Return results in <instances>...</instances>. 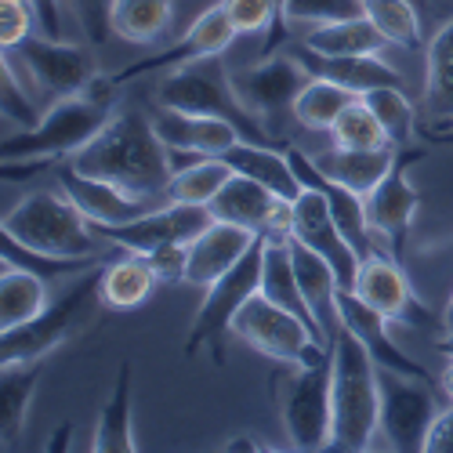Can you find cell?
I'll use <instances>...</instances> for the list:
<instances>
[{"mask_svg":"<svg viewBox=\"0 0 453 453\" xmlns=\"http://www.w3.org/2000/svg\"><path fill=\"white\" fill-rule=\"evenodd\" d=\"M69 164L91 178L112 181L149 200L167 196L174 178L171 149L157 134L153 117H145L138 109H117L112 120L98 131V138H91Z\"/></svg>","mask_w":453,"mask_h":453,"instance_id":"cell-1","label":"cell"},{"mask_svg":"<svg viewBox=\"0 0 453 453\" xmlns=\"http://www.w3.org/2000/svg\"><path fill=\"white\" fill-rule=\"evenodd\" d=\"M117 105L95 102L91 95L77 98H58L51 109H44V117L33 127H22L19 134H4L0 142V157H4V181L15 178H33L44 167H58L62 160H73L81 149L98 138V131L112 120Z\"/></svg>","mask_w":453,"mask_h":453,"instance_id":"cell-2","label":"cell"},{"mask_svg":"<svg viewBox=\"0 0 453 453\" xmlns=\"http://www.w3.org/2000/svg\"><path fill=\"white\" fill-rule=\"evenodd\" d=\"M334 363V432L330 449L363 453L373 446V435L381 432V366L363 349V342L337 326L330 342Z\"/></svg>","mask_w":453,"mask_h":453,"instance_id":"cell-3","label":"cell"},{"mask_svg":"<svg viewBox=\"0 0 453 453\" xmlns=\"http://www.w3.org/2000/svg\"><path fill=\"white\" fill-rule=\"evenodd\" d=\"M0 233L33 247L62 257H91L98 254V243H105L88 214L73 203L62 188H36V193L22 196L0 221Z\"/></svg>","mask_w":453,"mask_h":453,"instance_id":"cell-4","label":"cell"},{"mask_svg":"<svg viewBox=\"0 0 453 453\" xmlns=\"http://www.w3.org/2000/svg\"><path fill=\"white\" fill-rule=\"evenodd\" d=\"M102 265L88 269L84 276L73 280L55 301H48V309L36 319H29V323H22L15 330H0V366L48 359L58 345H65L69 337L88 323V312L95 305H102V297H98Z\"/></svg>","mask_w":453,"mask_h":453,"instance_id":"cell-5","label":"cell"},{"mask_svg":"<svg viewBox=\"0 0 453 453\" xmlns=\"http://www.w3.org/2000/svg\"><path fill=\"white\" fill-rule=\"evenodd\" d=\"M157 95H160V105H167V109L196 112V117H221V120L236 124L247 142L265 145V138H273L265 131V124H261L254 112L240 102L236 84H233V73L221 65V55L188 62V65L167 73Z\"/></svg>","mask_w":453,"mask_h":453,"instance_id":"cell-6","label":"cell"},{"mask_svg":"<svg viewBox=\"0 0 453 453\" xmlns=\"http://www.w3.org/2000/svg\"><path fill=\"white\" fill-rule=\"evenodd\" d=\"M280 418L294 449H330L334 432V363L294 366L280 381Z\"/></svg>","mask_w":453,"mask_h":453,"instance_id":"cell-7","label":"cell"},{"mask_svg":"<svg viewBox=\"0 0 453 453\" xmlns=\"http://www.w3.org/2000/svg\"><path fill=\"white\" fill-rule=\"evenodd\" d=\"M233 334L240 342H247L254 352L269 356L276 363H287V366H305V363H319L330 356V345L319 342L305 319L294 316L290 309H280L261 290L236 312Z\"/></svg>","mask_w":453,"mask_h":453,"instance_id":"cell-8","label":"cell"},{"mask_svg":"<svg viewBox=\"0 0 453 453\" xmlns=\"http://www.w3.org/2000/svg\"><path fill=\"white\" fill-rule=\"evenodd\" d=\"M265 243L269 236H257L250 250L236 265L207 287V297L200 301V312L193 319V330L185 337V352L196 356L203 345H214V356L221 363V337L233 334V319L247 301L261 290V269H265Z\"/></svg>","mask_w":453,"mask_h":453,"instance_id":"cell-9","label":"cell"},{"mask_svg":"<svg viewBox=\"0 0 453 453\" xmlns=\"http://www.w3.org/2000/svg\"><path fill=\"white\" fill-rule=\"evenodd\" d=\"M309 77L312 73L305 69V62H301L294 51L290 55L283 51V55H265L257 65L233 73V84H236L240 102L265 124V131L273 138H280L276 120L283 112H294V98L309 84Z\"/></svg>","mask_w":453,"mask_h":453,"instance_id":"cell-10","label":"cell"},{"mask_svg":"<svg viewBox=\"0 0 453 453\" xmlns=\"http://www.w3.org/2000/svg\"><path fill=\"white\" fill-rule=\"evenodd\" d=\"M214 221L211 207L203 203H160L157 211H149L134 221H124V225H95V233L120 247V250H134V254H153L160 247H171V243H193L207 225Z\"/></svg>","mask_w":453,"mask_h":453,"instance_id":"cell-11","label":"cell"},{"mask_svg":"<svg viewBox=\"0 0 453 453\" xmlns=\"http://www.w3.org/2000/svg\"><path fill=\"white\" fill-rule=\"evenodd\" d=\"M439 418L428 381L381 370V435L392 449L418 453L428 442V432Z\"/></svg>","mask_w":453,"mask_h":453,"instance_id":"cell-12","label":"cell"},{"mask_svg":"<svg viewBox=\"0 0 453 453\" xmlns=\"http://www.w3.org/2000/svg\"><path fill=\"white\" fill-rule=\"evenodd\" d=\"M19 55L36 91L55 102L84 95L98 77L95 55L84 44H65V41H55V36H26L19 44Z\"/></svg>","mask_w":453,"mask_h":453,"instance_id":"cell-13","label":"cell"},{"mask_svg":"<svg viewBox=\"0 0 453 453\" xmlns=\"http://www.w3.org/2000/svg\"><path fill=\"white\" fill-rule=\"evenodd\" d=\"M211 214L218 221L240 225V229L254 236H290L294 203L247 174H233L221 193L211 200Z\"/></svg>","mask_w":453,"mask_h":453,"instance_id":"cell-14","label":"cell"},{"mask_svg":"<svg viewBox=\"0 0 453 453\" xmlns=\"http://www.w3.org/2000/svg\"><path fill=\"white\" fill-rule=\"evenodd\" d=\"M233 41H236V26H233L229 12H225V4H214V8L200 12L196 22L188 26L171 48L149 55V58L131 62L124 73H112V84L120 88V84H127V81H134V77H145V73H157V69L174 73V69H181V65H188V62L221 55Z\"/></svg>","mask_w":453,"mask_h":453,"instance_id":"cell-15","label":"cell"},{"mask_svg":"<svg viewBox=\"0 0 453 453\" xmlns=\"http://www.w3.org/2000/svg\"><path fill=\"white\" fill-rule=\"evenodd\" d=\"M290 236H297L305 247H312L316 254H323L337 280H342L345 290L356 287V276H359V265H363V257L359 250L349 243V236L342 233V225H337L330 203L323 193H316V188L305 185V193H301L294 200V218H290Z\"/></svg>","mask_w":453,"mask_h":453,"instance_id":"cell-16","label":"cell"},{"mask_svg":"<svg viewBox=\"0 0 453 453\" xmlns=\"http://www.w3.org/2000/svg\"><path fill=\"white\" fill-rule=\"evenodd\" d=\"M352 290L366 301L370 309L381 312L388 323H403V326H413V330H425V326L435 323V316L418 297V290L410 287L403 265L392 261V257H381V254L363 257Z\"/></svg>","mask_w":453,"mask_h":453,"instance_id":"cell-17","label":"cell"},{"mask_svg":"<svg viewBox=\"0 0 453 453\" xmlns=\"http://www.w3.org/2000/svg\"><path fill=\"white\" fill-rule=\"evenodd\" d=\"M418 160H421V153H399V160L385 174V181L366 196V225H370V233L385 236L392 254H403V247L410 240V229H413V218H418V207H421L418 185H413L410 174H406Z\"/></svg>","mask_w":453,"mask_h":453,"instance_id":"cell-18","label":"cell"},{"mask_svg":"<svg viewBox=\"0 0 453 453\" xmlns=\"http://www.w3.org/2000/svg\"><path fill=\"white\" fill-rule=\"evenodd\" d=\"M58 185H62V193L88 214L91 225H124V221H134V218L160 207V200L134 196L120 185L77 171L73 164H58Z\"/></svg>","mask_w":453,"mask_h":453,"instance_id":"cell-19","label":"cell"},{"mask_svg":"<svg viewBox=\"0 0 453 453\" xmlns=\"http://www.w3.org/2000/svg\"><path fill=\"white\" fill-rule=\"evenodd\" d=\"M337 319H342V326H349L363 349L373 356V363L381 366V370H395V373H406V377H421V381H432V373L421 366V363H413L392 337H388V319L370 309L366 301L356 294V290H337Z\"/></svg>","mask_w":453,"mask_h":453,"instance_id":"cell-20","label":"cell"},{"mask_svg":"<svg viewBox=\"0 0 453 453\" xmlns=\"http://www.w3.org/2000/svg\"><path fill=\"white\" fill-rule=\"evenodd\" d=\"M257 236L240 229V225H229V221H211L207 229L188 243V269H185V283L193 287H211L214 280H221L229 273L236 261L250 250Z\"/></svg>","mask_w":453,"mask_h":453,"instance_id":"cell-21","label":"cell"},{"mask_svg":"<svg viewBox=\"0 0 453 453\" xmlns=\"http://www.w3.org/2000/svg\"><path fill=\"white\" fill-rule=\"evenodd\" d=\"M153 124L167 149H188V153H203V157H218L243 138L236 124L221 117H196V112H181L167 105L153 112Z\"/></svg>","mask_w":453,"mask_h":453,"instance_id":"cell-22","label":"cell"},{"mask_svg":"<svg viewBox=\"0 0 453 453\" xmlns=\"http://www.w3.org/2000/svg\"><path fill=\"white\" fill-rule=\"evenodd\" d=\"M290 257H294V273H297L301 294H305L319 330L326 334V342H334L337 326H342V319H337V290H342V280H337L334 265L323 254L305 247L297 236H290Z\"/></svg>","mask_w":453,"mask_h":453,"instance_id":"cell-23","label":"cell"},{"mask_svg":"<svg viewBox=\"0 0 453 453\" xmlns=\"http://www.w3.org/2000/svg\"><path fill=\"white\" fill-rule=\"evenodd\" d=\"M301 62H305V69L312 73V77H326V81H337L352 88L356 95H366L373 88H403V77L381 58V55H319L305 44H297L294 51Z\"/></svg>","mask_w":453,"mask_h":453,"instance_id":"cell-24","label":"cell"},{"mask_svg":"<svg viewBox=\"0 0 453 453\" xmlns=\"http://www.w3.org/2000/svg\"><path fill=\"white\" fill-rule=\"evenodd\" d=\"M225 164L233 167V174H247L261 185H269L273 193H280L283 200H297L301 193H305V185H301L294 164L287 153H280V149H269V145H261V142H247L240 138L236 145H229L225 153H218Z\"/></svg>","mask_w":453,"mask_h":453,"instance_id":"cell-25","label":"cell"},{"mask_svg":"<svg viewBox=\"0 0 453 453\" xmlns=\"http://www.w3.org/2000/svg\"><path fill=\"white\" fill-rule=\"evenodd\" d=\"M312 160H316V167L326 178H334L337 185L352 188V193H359L366 200L373 188L385 181V174L395 167L399 153H395L392 145L388 149H337L334 145L330 153H319Z\"/></svg>","mask_w":453,"mask_h":453,"instance_id":"cell-26","label":"cell"},{"mask_svg":"<svg viewBox=\"0 0 453 453\" xmlns=\"http://www.w3.org/2000/svg\"><path fill=\"white\" fill-rule=\"evenodd\" d=\"M425 112L428 127H453V15L425 44Z\"/></svg>","mask_w":453,"mask_h":453,"instance_id":"cell-27","label":"cell"},{"mask_svg":"<svg viewBox=\"0 0 453 453\" xmlns=\"http://www.w3.org/2000/svg\"><path fill=\"white\" fill-rule=\"evenodd\" d=\"M157 273L149 265L145 254L127 250L117 261H105L102 265V283H98V297L105 309H138L142 301H149L157 287Z\"/></svg>","mask_w":453,"mask_h":453,"instance_id":"cell-28","label":"cell"},{"mask_svg":"<svg viewBox=\"0 0 453 453\" xmlns=\"http://www.w3.org/2000/svg\"><path fill=\"white\" fill-rule=\"evenodd\" d=\"M41 373H44V359L0 366V442H4V449H12L19 442V432L26 428L29 399L36 385H41Z\"/></svg>","mask_w":453,"mask_h":453,"instance_id":"cell-29","label":"cell"},{"mask_svg":"<svg viewBox=\"0 0 453 453\" xmlns=\"http://www.w3.org/2000/svg\"><path fill=\"white\" fill-rule=\"evenodd\" d=\"M48 280L4 261L0 273V330H15L48 309Z\"/></svg>","mask_w":453,"mask_h":453,"instance_id":"cell-30","label":"cell"},{"mask_svg":"<svg viewBox=\"0 0 453 453\" xmlns=\"http://www.w3.org/2000/svg\"><path fill=\"white\" fill-rule=\"evenodd\" d=\"M95 453H131L134 446V421H131V363H120L112 392L98 413V428L91 439Z\"/></svg>","mask_w":453,"mask_h":453,"instance_id":"cell-31","label":"cell"},{"mask_svg":"<svg viewBox=\"0 0 453 453\" xmlns=\"http://www.w3.org/2000/svg\"><path fill=\"white\" fill-rule=\"evenodd\" d=\"M301 44L319 55H381L388 48V36L366 15H359V19L330 22V26H312Z\"/></svg>","mask_w":453,"mask_h":453,"instance_id":"cell-32","label":"cell"},{"mask_svg":"<svg viewBox=\"0 0 453 453\" xmlns=\"http://www.w3.org/2000/svg\"><path fill=\"white\" fill-rule=\"evenodd\" d=\"M363 95H356L352 88L326 81V77H309V84L301 88V95L294 98V112L290 117L305 127V131H330L337 124V117Z\"/></svg>","mask_w":453,"mask_h":453,"instance_id":"cell-33","label":"cell"},{"mask_svg":"<svg viewBox=\"0 0 453 453\" xmlns=\"http://www.w3.org/2000/svg\"><path fill=\"white\" fill-rule=\"evenodd\" d=\"M174 22V0H117L112 33L127 44H157Z\"/></svg>","mask_w":453,"mask_h":453,"instance_id":"cell-34","label":"cell"},{"mask_svg":"<svg viewBox=\"0 0 453 453\" xmlns=\"http://www.w3.org/2000/svg\"><path fill=\"white\" fill-rule=\"evenodd\" d=\"M366 19L388 36V44H399L406 51L425 48V29H421V8L413 0H363Z\"/></svg>","mask_w":453,"mask_h":453,"instance_id":"cell-35","label":"cell"},{"mask_svg":"<svg viewBox=\"0 0 453 453\" xmlns=\"http://www.w3.org/2000/svg\"><path fill=\"white\" fill-rule=\"evenodd\" d=\"M233 178V167L225 164L221 157H203L196 164H188L181 171H174L171 188H167V200L174 203H203L211 207V200L225 188V181Z\"/></svg>","mask_w":453,"mask_h":453,"instance_id":"cell-36","label":"cell"},{"mask_svg":"<svg viewBox=\"0 0 453 453\" xmlns=\"http://www.w3.org/2000/svg\"><path fill=\"white\" fill-rule=\"evenodd\" d=\"M0 257L12 261V265H19V269H29L36 276H44L48 283L62 280V276H84L88 269L102 265L98 254H91V257H62V254H48V250H33V247L4 236V233H0Z\"/></svg>","mask_w":453,"mask_h":453,"instance_id":"cell-37","label":"cell"},{"mask_svg":"<svg viewBox=\"0 0 453 453\" xmlns=\"http://www.w3.org/2000/svg\"><path fill=\"white\" fill-rule=\"evenodd\" d=\"M330 138L337 149H388L392 145L385 124L377 120V112L366 105V98H356L337 117V124L330 127Z\"/></svg>","mask_w":453,"mask_h":453,"instance_id":"cell-38","label":"cell"},{"mask_svg":"<svg viewBox=\"0 0 453 453\" xmlns=\"http://www.w3.org/2000/svg\"><path fill=\"white\" fill-rule=\"evenodd\" d=\"M366 105L377 112V120L385 124L392 145H406L413 138V131H418V112H413V102L406 98L403 88L388 84V88H373L363 95Z\"/></svg>","mask_w":453,"mask_h":453,"instance_id":"cell-39","label":"cell"},{"mask_svg":"<svg viewBox=\"0 0 453 453\" xmlns=\"http://www.w3.org/2000/svg\"><path fill=\"white\" fill-rule=\"evenodd\" d=\"M225 12H229L236 33H273V41L265 48V55L276 51V44L287 36L283 22H280V8H276V0H221Z\"/></svg>","mask_w":453,"mask_h":453,"instance_id":"cell-40","label":"cell"},{"mask_svg":"<svg viewBox=\"0 0 453 453\" xmlns=\"http://www.w3.org/2000/svg\"><path fill=\"white\" fill-rule=\"evenodd\" d=\"M366 15L363 0H287L283 4V26H330Z\"/></svg>","mask_w":453,"mask_h":453,"instance_id":"cell-41","label":"cell"},{"mask_svg":"<svg viewBox=\"0 0 453 453\" xmlns=\"http://www.w3.org/2000/svg\"><path fill=\"white\" fill-rule=\"evenodd\" d=\"M73 12L77 22L88 36V44H105L112 36V12H117V0H73Z\"/></svg>","mask_w":453,"mask_h":453,"instance_id":"cell-42","label":"cell"},{"mask_svg":"<svg viewBox=\"0 0 453 453\" xmlns=\"http://www.w3.org/2000/svg\"><path fill=\"white\" fill-rule=\"evenodd\" d=\"M4 112H8L12 120H19L22 127H33L36 120L44 117V112H36L33 95L26 91V84H19L15 62H12V51H8V48H4Z\"/></svg>","mask_w":453,"mask_h":453,"instance_id":"cell-43","label":"cell"},{"mask_svg":"<svg viewBox=\"0 0 453 453\" xmlns=\"http://www.w3.org/2000/svg\"><path fill=\"white\" fill-rule=\"evenodd\" d=\"M33 22L36 12L29 0H0V44L4 48H19L33 33Z\"/></svg>","mask_w":453,"mask_h":453,"instance_id":"cell-44","label":"cell"},{"mask_svg":"<svg viewBox=\"0 0 453 453\" xmlns=\"http://www.w3.org/2000/svg\"><path fill=\"white\" fill-rule=\"evenodd\" d=\"M149 265H153L160 283H185V269H188V243H171L160 247L153 254H145Z\"/></svg>","mask_w":453,"mask_h":453,"instance_id":"cell-45","label":"cell"},{"mask_svg":"<svg viewBox=\"0 0 453 453\" xmlns=\"http://www.w3.org/2000/svg\"><path fill=\"white\" fill-rule=\"evenodd\" d=\"M425 453H453V406L435 418L428 442H425Z\"/></svg>","mask_w":453,"mask_h":453,"instance_id":"cell-46","label":"cell"},{"mask_svg":"<svg viewBox=\"0 0 453 453\" xmlns=\"http://www.w3.org/2000/svg\"><path fill=\"white\" fill-rule=\"evenodd\" d=\"M36 12V26H41L44 36H55L62 41V19H58V0H29Z\"/></svg>","mask_w":453,"mask_h":453,"instance_id":"cell-47","label":"cell"},{"mask_svg":"<svg viewBox=\"0 0 453 453\" xmlns=\"http://www.w3.org/2000/svg\"><path fill=\"white\" fill-rule=\"evenodd\" d=\"M225 449H233V453H243V449H269L261 439H250V435H236V439H229L225 442Z\"/></svg>","mask_w":453,"mask_h":453,"instance_id":"cell-48","label":"cell"},{"mask_svg":"<svg viewBox=\"0 0 453 453\" xmlns=\"http://www.w3.org/2000/svg\"><path fill=\"white\" fill-rule=\"evenodd\" d=\"M421 134L432 145H453V127H421Z\"/></svg>","mask_w":453,"mask_h":453,"instance_id":"cell-49","label":"cell"},{"mask_svg":"<svg viewBox=\"0 0 453 453\" xmlns=\"http://www.w3.org/2000/svg\"><path fill=\"white\" fill-rule=\"evenodd\" d=\"M69 435H73V425L65 421V425H62V428L44 442V449H69Z\"/></svg>","mask_w":453,"mask_h":453,"instance_id":"cell-50","label":"cell"},{"mask_svg":"<svg viewBox=\"0 0 453 453\" xmlns=\"http://www.w3.org/2000/svg\"><path fill=\"white\" fill-rule=\"evenodd\" d=\"M435 352H439V356H446V359H453V334L439 337V342H435Z\"/></svg>","mask_w":453,"mask_h":453,"instance_id":"cell-51","label":"cell"},{"mask_svg":"<svg viewBox=\"0 0 453 453\" xmlns=\"http://www.w3.org/2000/svg\"><path fill=\"white\" fill-rule=\"evenodd\" d=\"M442 330H446V334H453V294H449L446 309H442Z\"/></svg>","mask_w":453,"mask_h":453,"instance_id":"cell-52","label":"cell"},{"mask_svg":"<svg viewBox=\"0 0 453 453\" xmlns=\"http://www.w3.org/2000/svg\"><path fill=\"white\" fill-rule=\"evenodd\" d=\"M442 388H446V395L453 399V363L446 366V373H442Z\"/></svg>","mask_w":453,"mask_h":453,"instance_id":"cell-53","label":"cell"},{"mask_svg":"<svg viewBox=\"0 0 453 453\" xmlns=\"http://www.w3.org/2000/svg\"><path fill=\"white\" fill-rule=\"evenodd\" d=\"M413 4H418V8H421V12H425V8H428V4H432V0H413Z\"/></svg>","mask_w":453,"mask_h":453,"instance_id":"cell-54","label":"cell"}]
</instances>
